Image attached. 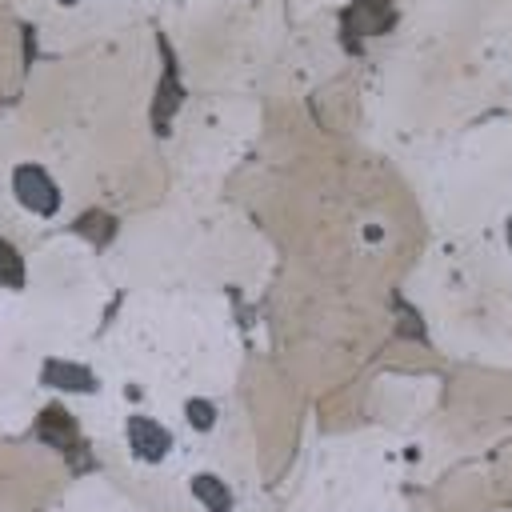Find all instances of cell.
Wrapping results in <instances>:
<instances>
[{
  "mask_svg": "<svg viewBox=\"0 0 512 512\" xmlns=\"http://www.w3.org/2000/svg\"><path fill=\"white\" fill-rule=\"evenodd\" d=\"M8 188H12V200L28 212V216H40V220H52L60 208H64V192L60 184L52 180V172L44 164H16L12 176H8Z\"/></svg>",
  "mask_w": 512,
  "mask_h": 512,
  "instance_id": "cell-1",
  "label": "cell"
},
{
  "mask_svg": "<svg viewBox=\"0 0 512 512\" xmlns=\"http://www.w3.org/2000/svg\"><path fill=\"white\" fill-rule=\"evenodd\" d=\"M124 440H128V452L140 464H160L172 452V432L160 420H152V416H128Z\"/></svg>",
  "mask_w": 512,
  "mask_h": 512,
  "instance_id": "cell-2",
  "label": "cell"
},
{
  "mask_svg": "<svg viewBox=\"0 0 512 512\" xmlns=\"http://www.w3.org/2000/svg\"><path fill=\"white\" fill-rule=\"evenodd\" d=\"M192 496H196V504H200L204 512H232V508H236L232 488H228L216 472H196V476H192Z\"/></svg>",
  "mask_w": 512,
  "mask_h": 512,
  "instance_id": "cell-3",
  "label": "cell"
},
{
  "mask_svg": "<svg viewBox=\"0 0 512 512\" xmlns=\"http://www.w3.org/2000/svg\"><path fill=\"white\" fill-rule=\"evenodd\" d=\"M184 416H188V424H192L196 432H208V428L216 424V408H212L208 400H188V404H184Z\"/></svg>",
  "mask_w": 512,
  "mask_h": 512,
  "instance_id": "cell-4",
  "label": "cell"
},
{
  "mask_svg": "<svg viewBox=\"0 0 512 512\" xmlns=\"http://www.w3.org/2000/svg\"><path fill=\"white\" fill-rule=\"evenodd\" d=\"M504 240H508V248H512V216H508V224H504Z\"/></svg>",
  "mask_w": 512,
  "mask_h": 512,
  "instance_id": "cell-5",
  "label": "cell"
}]
</instances>
